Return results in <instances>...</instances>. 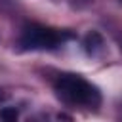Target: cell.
<instances>
[{
    "label": "cell",
    "mask_w": 122,
    "mask_h": 122,
    "mask_svg": "<svg viewBox=\"0 0 122 122\" xmlns=\"http://www.w3.org/2000/svg\"><path fill=\"white\" fill-rule=\"evenodd\" d=\"M53 90L57 97L71 107L80 109H97L101 105V92L95 84L86 80L80 74L63 72L53 82Z\"/></svg>",
    "instance_id": "cell-1"
},
{
    "label": "cell",
    "mask_w": 122,
    "mask_h": 122,
    "mask_svg": "<svg viewBox=\"0 0 122 122\" xmlns=\"http://www.w3.org/2000/svg\"><path fill=\"white\" fill-rule=\"evenodd\" d=\"M69 38H71L69 32L53 29V27L27 25L21 32L19 46L23 50H55Z\"/></svg>",
    "instance_id": "cell-2"
},
{
    "label": "cell",
    "mask_w": 122,
    "mask_h": 122,
    "mask_svg": "<svg viewBox=\"0 0 122 122\" xmlns=\"http://www.w3.org/2000/svg\"><path fill=\"white\" fill-rule=\"evenodd\" d=\"M84 46H86V50H88L90 55H97V51L103 50V38H101V34L90 32L86 36V40H84Z\"/></svg>",
    "instance_id": "cell-3"
},
{
    "label": "cell",
    "mask_w": 122,
    "mask_h": 122,
    "mask_svg": "<svg viewBox=\"0 0 122 122\" xmlns=\"http://www.w3.org/2000/svg\"><path fill=\"white\" fill-rule=\"evenodd\" d=\"M0 116L6 118V120H15L17 118V111L15 109H4V111H0Z\"/></svg>",
    "instance_id": "cell-4"
},
{
    "label": "cell",
    "mask_w": 122,
    "mask_h": 122,
    "mask_svg": "<svg viewBox=\"0 0 122 122\" xmlns=\"http://www.w3.org/2000/svg\"><path fill=\"white\" fill-rule=\"evenodd\" d=\"M118 46H120V50H122V36H118Z\"/></svg>",
    "instance_id": "cell-5"
},
{
    "label": "cell",
    "mask_w": 122,
    "mask_h": 122,
    "mask_svg": "<svg viewBox=\"0 0 122 122\" xmlns=\"http://www.w3.org/2000/svg\"><path fill=\"white\" fill-rule=\"evenodd\" d=\"M2 99H4V93H2V90H0V101H2Z\"/></svg>",
    "instance_id": "cell-6"
}]
</instances>
